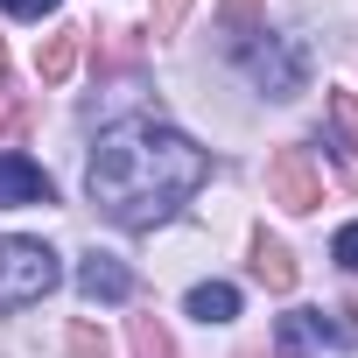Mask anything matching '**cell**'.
<instances>
[{"label":"cell","instance_id":"obj_1","mask_svg":"<svg viewBox=\"0 0 358 358\" xmlns=\"http://www.w3.org/2000/svg\"><path fill=\"white\" fill-rule=\"evenodd\" d=\"M204 176H211V155L190 134H176L162 120H120L99 134V148L85 162V190L113 225L155 232L204 190Z\"/></svg>","mask_w":358,"mask_h":358},{"label":"cell","instance_id":"obj_2","mask_svg":"<svg viewBox=\"0 0 358 358\" xmlns=\"http://www.w3.org/2000/svg\"><path fill=\"white\" fill-rule=\"evenodd\" d=\"M57 288V253L43 239H0V309H29Z\"/></svg>","mask_w":358,"mask_h":358},{"label":"cell","instance_id":"obj_3","mask_svg":"<svg viewBox=\"0 0 358 358\" xmlns=\"http://www.w3.org/2000/svg\"><path fill=\"white\" fill-rule=\"evenodd\" d=\"M267 197L281 211H316L323 204V169L309 162V148H274L267 162Z\"/></svg>","mask_w":358,"mask_h":358},{"label":"cell","instance_id":"obj_4","mask_svg":"<svg viewBox=\"0 0 358 358\" xmlns=\"http://www.w3.org/2000/svg\"><path fill=\"white\" fill-rule=\"evenodd\" d=\"M246 78L267 85L274 99H295V92H302V50H288L281 36H267V43L246 50Z\"/></svg>","mask_w":358,"mask_h":358},{"label":"cell","instance_id":"obj_5","mask_svg":"<svg viewBox=\"0 0 358 358\" xmlns=\"http://www.w3.org/2000/svg\"><path fill=\"white\" fill-rule=\"evenodd\" d=\"M57 197V183L29 162V155H15V148H0V204H50Z\"/></svg>","mask_w":358,"mask_h":358},{"label":"cell","instance_id":"obj_6","mask_svg":"<svg viewBox=\"0 0 358 358\" xmlns=\"http://www.w3.org/2000/svg\"><path fill=\"white\" fill-rule=\"evenodd\" d=\"M78 288H85L92 302H127V295H134V274H127L113 253H92V260L78 267Z\"/></svg>","mask_w":358,"mask_h":358},{"label":"cell","instance_id":"obj_7","mask_svg":"<svg viewBox=\"0 0 358 358\" xmlns=\"http://www.w3.org/2000/svg\"><path fill=\"white\" fill-rule=\"evenodd\" d=\"M253 281H260V288H274V295H288V288H295V253H288L281 239H267V232H253Z\"/></svg>","mask_w":358,"mask_h":358},{"label":"cell","instance_id":"obj_8","mask_svg":"<svg viewBox=\"0 0 358 358\" xmlns=\"http://www.w3.org/2000/svg\"><path fill=\"white\" fill-rule=\"evenodd\" d=\"M78 36H85V29H64V36H50V43L36 50V71H43V85H64V78L78 71Z\"/></svg>","mask_w":358,"mask_h":358},{"label":"cell","instance_id":"obj_9","mask_svg":"<svg viewBox=\"0 0 358 358\" xmlns=\"http://www.w3.org/2000/svg\"><path fill=\"white\" fill-rule=\"evenodd\" d=\"M190 316H197V323H232V316H239V288H232V281L190 288Z\"/></svg>","mask_w":358,"mask_h":358},{"label":"cell","instance_id":"obj_10","mask_svg":"<svg viewBox=\"0 0 358 358\" xmlns=\"http://www.w3.org/2000/svg\"><path fill=\"white\" fill-rule=\"evenodd\" d=\"M134 358H176V344L155 316H134Z\"/></svg>","mask_w":358,"mask_h":358},{"label":"cell","instance_id":"obj_11","mask_svg":"<svg viewBox=\"0 0 358 358\" xmlns=\"http://www.w3.org/2000/svg\"><path fill=\"white\" fill-rule=\"evenodd\" d=\"M330 127H337V141L358 155V92H330Z\"/></svg>","mask_w":358,"mask_h":358},{"label":"cell","instance_id":"obj_12","mask_svg":"<svg viewBox=\"0 0 358 358\" xmlns=\"http://www.w3.org/2000/svg\"><path fill=\"white\" fill-rule=\"evenodd\" d=\"M232 36H253L260 22H267V8H260V0H225V15H218Z\"/></svg>","mask_w":358,"mask_h":358},{"label":"cell","instance_id":"obj_13","mask_svg":"<svg viewBox=\"0 0 358 358\" xmlns=\"http://www.w3.org/2000/svg\"><path fill=\"white\" fill-rule=\"evenodd\" d=\"M64 344H71V358H113V344H106L92 323H71V330H64Z\"/></svg>","mask_w":358,"mask_h":358},{"label":"cell","instance_id":"obj_14","mask_svg":"<svg viewBox=\"0 0 358 358\" xmlns=\"http://www.w3.org/2000/svg\"><path fill=\"white\" fill-rule=\"evenodd\" d=\"M183 8H190V0H155V36H176V29H183Z\"/></svg>","mask_w":358,"mask_h":358},{"label":"cell","instance_id":"obj_15","mask_svg":"<svg viewBox=\"0 0 358 358\" xmlns=\"http://www.w3.org/2000/svg\"><path fill=\"white\" fill-rule=\"evenodd\" d=\"M330 253H337V267H351V274H358V225H344V232L330 239Z\"/></svg>","mask_w":358,"mask_h":358},{"label":"cell","instance_id":"obj_16","mask_svg":"<svg viewBox=\"0 0 358 358\" xmlns=\"http://www.w3.org/2000/svg\"><path fill=\"white\" fill-rule=\"evenodd\" d=\"M64 0H8V15H22V22H43V15H57Z\"/></svg>","mask_w":358,"mask_h":358},{"label":"cell","instance_id":"obj_17","mask_svg":"<svg viewBox=\"0 0 358 358\" xmlns=\"http://www.w3.org/2000/svg\"><path fill=\"white\" fill-rule=\"evenodd\" d=\"M0 78H8V43H0Z\"/></svg>","mask_w":358,"mask_h":358},{"label":"cell","instance_id":"obj_18","mask_svg":"<svg viewBox=\"0 0 358 358\" xmlns=\"http://www.w3.org/2000/svg\"><path fill=\"white\" fill-rule=\"evenodd\" d=\"M351 316H358V302H351Z\"/></svg>","mask_w":358,"mask_h":358}]
</instances>
